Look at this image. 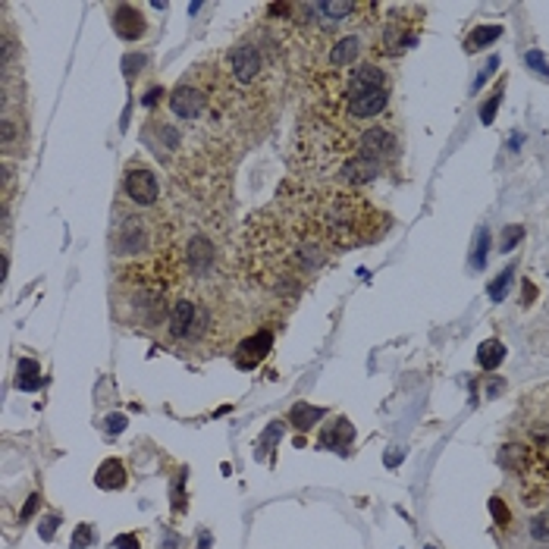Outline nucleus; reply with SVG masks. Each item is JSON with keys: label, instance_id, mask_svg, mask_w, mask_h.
<instances>
[{"label": "nucleus", "instance_id": "nucleus-18", "mask_svg": "<svg viewBox=\"0 0 549 549\" xmlns=\"http://www.w3.org/2000/svg\"><path fill=\"white\" fill-rule=\"evenodd\" d=\"M521 236H524V230H521V226H512V230H505V242H503V252H509V248L515 246V242H518V238H521Z\"/></svg>", "mask_w": 549, "mask_h": 549}, {"label": "nucleus", "instance_id": "nucleus-12", "mask_svg": "<svg viewBox=\"0 0 549 549\" xmlns=\"http://www.w3.org/2000/svg\"><path fill=\"white\" fill-rule=\"evenodd\" d=\"M505 358V345L499 339H487V343L477 349V364H480L483 371H497L499 364Z\"/></svg>", "mask_w": 549, "mask_h": 549}, {"label": "nucleus", "instance_id": "nucleus-8", "mask_svg": "<svg viewBox=\"0 0 549 549\" xmlns=\"http://www.w3.org/2000/svg\"><path fill=\"white\" fill-rule=\"evenodd\" d=\"M110 22H113V32L123 41H141L148 35V16L135 4H113Z\"/></svg>", "mask_w": 549, "mask_h": 549}, {"label": "nucleus", "instance_id": "nucleus-5", "mask_svg": "<svg viewBox=\"0 0 549 549\" xmlns=\"http://www.w3.org/2000/svg\"><path fill=\"white\" fill-rule=\"evenodd\" d=\"M424 7L417 4H380L377 16V53L380 60L392 63L405 51L417 44L424 28Z\"/></svg>", "mask_w": 549, "mask_h": 549}, {"label": "nucleus", "instance_id": "nucleus-10", "mask_svg": "<svg viewBox=\"0 0 549 549\" xmlns=\"http://www.w3.org/2000/svg\"><path fill=\"white\" fill-rule=\"evenodd\" d=\"M94 483H98L101 490H123L129 483V468L119 458H107L94 471Z\"/></svg>", "mask_w": 549, "mask_h": 549}, {"label": "nucleus", "instance_id": "nucleus-16", "mask_svg": "<svg viewBox=\"0 0 549 549\" xmlns=\"http://www.w3.org/2000/svg\"><path fill=\"white\" fill-rule=\"evenodd\" d=\"M94 540H98V537H94L92 524H79V530L73 534V549H85V546H92Z\"/></svg>", "mask_w": 549, "mask_h": 549}, {"label": "nucleus", "instance_id": "nucleus-21", "mask_svg": "<svg viewBox=\"0 0 549 549\" xmlns=\"http://www.w3.org/2000/svg\"><path fill=\"white\" fill-rule=\"evenodd\" d=\"M524 549H549V546H524Z\"/></svg>", "mask_w": 549, "mask_h": 549}, {"label": "nucleus", "instance_id": "nucleus-1", "mask_svg": "<svg viewBox=\"0 0 549 549\" xmlns=\"http://www.w3.org/2000/svg\"><path fill=\"white\" fill-rule=\"evenodd\" d=\"M336 254V248L283 192L248 217L242 236V270L248 283L286 308L311 289Z\"/></svg>", "mask_w": 549, "mask_h": 549}, {"label": "nucleus", "instance_id": "nucleus-7", "mask_svg": "<svg viewBox=\"0 0 549 549\" xmlns=\"http://www.w3.org/2000/svg\"><path fill=\"white\" fill-rule=\"evenodd\" d=\"M273 343H277V330H270V327H254V330L236 345L232 361H236V367H242V371H252V367H258V364L270 355Z\"/></svg>", "mask_w": 549, "mask_h": 549}, {"label": "nucleus", "instance_id": "nucleus-11", "mask_svg": "<svg viewBox=\"0 0 549 549\" xmlns=\"http://www.w3.org/2000/svg\"><path fill=\"white\" fill-rule=\"evenodd\" d=\"M327 417V411L324 408H318V405H308V402H298V405H292V411H289V421H292V427L295 431H311L314 424L318 421H324Z\"/></svg>", "mask_w": 549, "mask_h": 549}, {"label": "nucleus", "instance_id": "nucleus-4", "mask_svg": "<svg viewBox=\"0 0 549 549\" xmlns=\"http://www.w3.org/2000/svg\"><path fill=\"white\" fill-rule=\"evenodd\" d=\"M170 304L173 292L157 289V286L113 279V314H117L119 327H126V330L157 339L160 330L166 327V318H170Z\"/></svg>", "mask_w": 549, "mask_h": 549}, {"label": "nucleus", "instance_id": "nucleus-17", "mask_svg": "<svg viewBox=\"0 0 549 549\" xmlns=\"http://www.w3.org/2000/svg\"><path fill=\"white\" fill-rule=\"evenodd\" d=\"M113 546H117V549H139V537H135V534H123V537H117V540H113Z\"/></svg>", "mask_w": 549, "mask_h": 549}, {"label": "nucleus", "instance_id": "nucleus-13", "mask_svg": "<svg viewBox=\"0 0 549 549\" xmlns=\"http://www.w3.org/2000/svg\"><path fill=\"white\" fill-rule=\"evenodd\" d=\"M518 408L530 411V415H540V417H546V421H549V383L530 390L528 396L521 399V405H518Z\"/></svg>", "mask_w": 549, "mask_h": 549}, {"label": "nucleus", "instance_id": "nucleus-14", "mask_svg": "<svg viewBox=\"0 0 549 549\" xmlns=\"http://www.w3.org/2000/svg\"><path fill=\"white\" fill-rule=\"evenodd\" d=\"M497 38H503V26H477L474 32L464 38V51H480V47L493 44Z\"/></svg>", "mask_w": 549, "mask_h": 549}, {"label": "nucleus", "instance_id": "nucleus-3", "mask_svg": "<svg viewBox=\"0 0 549 549\" xmlns=\"http://www.w3.org/2000/svg\"><path fill=\"white\" fill-rule=\"evenodd\" d=\"M295 201V207L311 220L314 230L330 242L336 252L380 242L390 230V214H383L364 192L339 182H302L289 179L279 189Z\"/></svg>", "mask_w": 549, "mask_h": 549}, {"label": "nucleus", "instance_id": "nucleus-15", "mask_svg": "<svg viewBox=\"0 0 549 549\" xmlns=\"http://www.w3.org/2000/svg\"><path fill=\"white\" fill-rule=\"evenodd\" d=\"M41 383H44V377H41L38 364H35L32 358L20 361V371H16V386H20V390H38Z\"/></svg>", "mask_w": 549, "mask_h": 549}, {"label": "nucleus", "instance_id": "nucleus-9", "mask_svg": "<svg viewBox=\"0 0 549 549\" xmlns=\"http://www.w3.org/2000/svg\"><path fill=\"white\" fill-rule=\"evenodd\" d=\"M351 443H355V427H351L349 417H330V421L320 427L318 446L320 449L339 452V456H349Z\"/></svg>", "mask_w": 549, "mask_h": 549}, {"label": "nucleus", "instance_id": "nucleus-6", "mask_svg": "<svg viewBox=\"0 0 549 549\" xmlns=\"http://www.w3.org/2000/svg\"><path fill=\"white\" fill-rule=\"evenodd\" d=\"M117 201L135 207V211H160V207H166L160 176L145 157H133L126 166H123Z\"/></svg>", "mask_w": 549, "mask_h": 549}, {"label": "nucleus", "instance_id": "nucleus-20", "mask_svg": "<svg viewBox=\"0 0 549 549\" xmlns=\"http://www.w3.org/2000/svg\"><path fill=\"white\" fill-rule=\"evenodd\" d=\"M53 524H57V518H51V521L44 518V521H41V537H44V540H53V530H57Z\"/></svg>", "mask_w": 549, "mask_h": 549}, {"label": "nucleus", "instance_id": "nucleus-19", "mask_svg": "<svg viewBox=\"0 0 549 549\" xmlns=\"http://www.w3.org/2000/svg\"><path fill=\"white\" fill-rule=\"evenodd\" d=\"M497 104H499V88H497V92L490 94V104H487V107H483V110H480L483 123H490V119H493V107H497Z\"/></svg>", "mask_w": 549, "mask_h": 549}, {"label": "nucleus", "instance_id": "nucleus-2", "mask_svg": "<svg viewBox=\"0 0 549 549\" xmlns=\"http://www.w3.org/2000/svg\"><path fill=\"white\" fill-rule=\"evenodd\" d=\"M252 314L230 289L220 292H173L170 318L160 330L157 343L170 355L189 361H211L252 333Z\"/></svg>", "mask_w": 549, "mask_h": 549}]
</instances>
